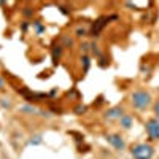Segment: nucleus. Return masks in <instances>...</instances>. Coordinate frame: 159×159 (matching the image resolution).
Returning <instances> with one entry per match:
<instances>
[{"label": "nucleus", "instance_id": "f257e3e1", "mask_svg": "<svg viewBox=\"0 0 159 159\" xmlns=\"http://www.w3.org/2000/svg\"><path fill=\"white\" fill-rule=\"evenodd\" d=\"M151 154H153V150L150 145H139V147L132 150V156L135 159H150Z\"/></svg>", "mask_w": 159, "mask_h": 159}, {"label": "nucleus", "instance_id": "f03ea898", "mask_svg": "<svg viewBox=\"0 0 159 159\" xmlns=\"http://www.w3.org/2000/svg\"><path fill=\"white\" fill-rule=\"evenodd\" d=\"M132 102H134L135 107L143 108V107H147V105L150 103V96L147 94V92H143V91H137V92L132 94Z\"/></svg>", "mask_w": 159, "mask_h": 159}, {"label": "nucleus", "instance_id": "7ed1b4c3", "mask_svg": "<svg viewBox=\"0 0 159 159\" xmlns=\"http://www.w3.org/2000/svg\"><path fill=\"white\" fill-rule=\"evenodd\" d=\"M147 130L151 139H159V121H150L147 124Z\"/></svg>", "mask_w": 159, "mask_h": 159}, {"label": "nucleus", "instance_id": "20e7f679", "mask_svg": "<svg viewBox=\"0 0 159 159\" xmlns=\"http://www.w3.org/2000/svg\"><path fill=\"white\" fill-rule=\"evenodd\" d=\"M108 140L115 145V148H116V150H123V148H124V142L121 140V137H118V135H110Z\"/></svg>", "mask_w": 159, "mask_h": 159}, {"label": "nucleus", "instance_id": "39448f33", "mask_svg": "<svg viewBox=\"0 0 159 159\" xmlns=\"http://www.w3.org/2000/svg\"><path fill=\"white\" fill-rule=\"evenodd\" d=\"M121 123H123V126H124V127H129V126H130V118H129V116L123 118V119H121Z\"/></svg>", "mask_w": 159, "mask_h": 159}, {"label": "nucleus", "instance_id": "423d86ee", "mask_svg": "<svg viewBox=\"0 0 159 159\" xmlns=\"http://www.w3.org/2000/svg\"><path fill=\"white\" fill-rule=\"evenodd\" d=\"M118 115H121V110H119V108H113V110L108 113L110 118H111V116H118Z\"/></svg>", "mask_w": 159, "mask_h": 159}, {"label": "nucleus", "instance_id": "0eeeda50", "mask_svg": "<svg viewBox=\"0 0 159 159\" xmlns=\"http://www.w3.org/2000/svg\"><path fill=\"white\" fill-rule=\"evenodd\" d=\"M156 116H157V118H159V103H157V105H156Z\"/></svg>", "mask_w": 159, "mask_h": 159}, {"label": "nucleus", "instance_id": "6e6552de", "mask_svg": "<svg viewBox=\"0 0 159 159\" xmlns=\"http://www.w3.org/2000/svg\"><path fill=\"white\" fill-rule=\"evenodd\" d=\"M0 88H3V81H2V78H0Z\"/></svg>", "mask_w": 159, "mask_h": 159}]
</instances>
